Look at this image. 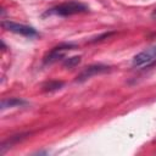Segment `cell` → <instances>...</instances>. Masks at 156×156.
Here are the masks:
<instances>
[{
	"label": "cell",
	"mask_w": 156,
	"mask_h": 156,
	"mask_svg": "<svg viewBox=\"0 0 156 156\" xmlns=\"http://www.w3.org/2000/svg\"><path fill=\"white\" fill-rule=\"evenodd\" d=\"M113 33L112 32H110V33H104V34H101V35H99V37H96V38H94L93 40H90V43H95V41H100V40H102V39H106V38H108L110 35H112Z\"/></svg>",
	"instance_id": "9c48e42d"
},
{
	"label": "cell",
	"mask_w": 156,
	"mask_h": 156,
	"mask_svg": "<svg viewBox=\"0 0 156 156\" xmlns=\"http://www.w3.org/2000/svg\"><path fill=\"white\" fill-rule=\"evenodd\" d=\"M74 48H76V45L72 44V43H61V44L54 46V48L44 56L43 61H44L45 65H51V63H54V62H56V61L63 58V57H65V54H66L67 51L74 49Z\"/></svg>",
	"instance_id": "7a4b0ae2"
},
{
	"label": "cell",
	"mask_w": 156,
	"mask_h": 156,
	"mask_svg": "<svg viewBox=\"0 0 156 156\" xmlns=\"http://www.w3.org/2000/svg\"><path fill=\"white\" fill-rule=\"evenodd\" d=\"M111 71V67L110 66H106V65H102V63H95V65H90L88 67H85L77 77H76V82H84L94 76H98V74H102V73H106V72H110Z\"/></svg>",
	"instance_id": "5b68a950"
},
{
	"label": "cell",
	"mask_w": 156,
	"mask_h": 156,
	"mask_svg": "<svg viewBox=\"0 0 156 156\" xmlns=\"http://www.w3.org/2000/svg\"><path fill=\"white\" fill-rule=\"evenodd\" d=\"M27 105V101L20 98H10V99H2L1 101V110L10 108V107H16V106H23Z\"/></svg>",
	"instance_id": "8992f818"
},
{
	"label": "cell",
	"mask_w": 156,
	"mask_h": 156,
	"mask_svg": "<svg viewBox=\"0 0 156 156\" xmlns=\"http://www.w3.org/2000/svg\"><path fill=\"white\" fill-rule=\"evenodd\" d=\"M155 60H156V45H152L146 50L136 54L132 60V65L134 67H145V66L147 67L152 65Z\"/></svg>",
	"instance_id": "3957f363"
},
{
	"label": "cell",
	"mask_w": 156,
	"mask_h": 156,
	"mask_svg": "<svg viewBox=\"0 0 156 156\" xmlns=\"http://www.w3.org/2000/svg\"><path fill=\"white\" fill-rule=\"evenodd\" d=\"M80 60H82L80 56H72V57L65 58V61H63V67H66V68H73V67H76V66L80 62Z\"/></svg>",
	"instance_id": "ba28073f"
},
{
	"label": "cell",
	"mask_w": 156,
	"mask_h": 156,
	"mask_svg": "<svg viewBox=\"0 0 156 156\" xmlns=\"http://www.w3.org/2000/svg\"><path fill=\"white\" fill-rule=\"evenodd\" d=\"M1 26L4 29H6L9 32H12V33L27 37V38H33V37L38 35V32L33 27H29L26 24H20V23H16L12 21H2Z\"/></svg>",
	"instance_id": "277c9868"
},
{
	"label": "cell",
	"mask_w": 156,
	"mask_h": 156,
	"mask_svg": "<svg viewBox=\"0 0 156 156\" xmlns=\"http://www.w3.org/2000/svg\"><path fill=\"white\" fill-rule=\"evenodd\" d=\"M151 17H152V18H156V9L152 11V13H151Z\"/></svg>",
	"instance_id": "30bf717a"
},
{
	"label": "cell",
	"mask_w": 156,
	"mask_h": 156,
	"mask_svg": "<svg viewBox=\"0 0 156 156\" xmlns=\"http://www.w3.org/2000/svg\"><path fill=\"white\" fill-rule=\"evenodd\" d=\"M89 9L87 5H84L80 1L77 0H71L60 5H56L49 10H46L44 12V17L45 16H60V17H68V16H73L77 13H83L87 12Z\"/></svg>",
	"instance_id": "6da1fadb"
},
{
	"label": "cell",
	"mask_w": 156,
	"mask_h": 156,
	"mask_svg": "<svg viewBox=\"0 0 156 156\" xmlns=\"http://www.w3.org/2000/svg\"><path fill=\"white\" fill-rule=\"evenodd\" d=\"M63 84L65 83L61 80H49L43 85V90L44 91H55V90L61 89L63 87Z\"/></svg>",
	"instance_id": "52a82bcc"
}]
</instances>
